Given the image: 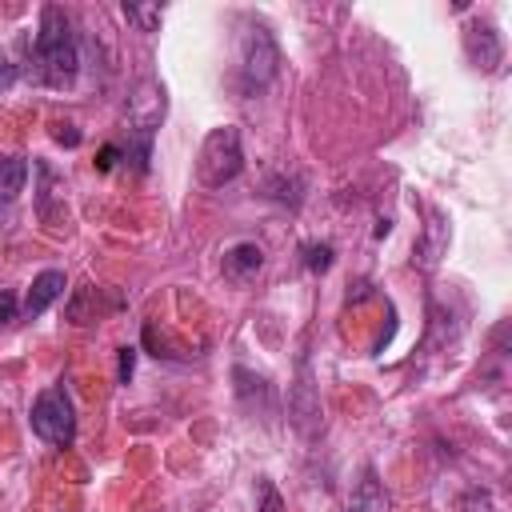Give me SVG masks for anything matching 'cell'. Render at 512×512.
<instances>
[{
	"mask_svg": "<svg viewBox=\"0 0 512 512\" xmlns=\"http://www.w3.org/2000/svg\"><path fill=\"white\" fill-rule=\"evenodd\" d=\"M32 48H36L44 84L48 88H72V80L80 72V48H76V32H72V20L64 8H56V4L40 8V28H36Z\"/></svg>",
	"mask_w": 512,
	"mask_h": 512,
	"instance_id": "6da1fadb",
	"label": "cell"
},
{
	"mask_svg": "<svg viewBox=\"0 0 512 512\" xmlns=\"http://www.w3.org/2000/svg\"><path fill=\"white\" fill-rule=\"evenodd\" d=\"M244 168V148H240V128L236 124H220L204 136L200 152H196V180L204 188H224L240 176Z\"/></svg>",
	"mask_w": 512,
	"mask_h": 512,
	"instance_id": "7a4b0ae2",
	"label": "cell"
},
{
	"mask_svg": "<svg viewBox=\"0 0 512 512\" xmlns=\"http://www.w3.org/2000/svg\"><path fill=\"white\" fill-rule=\"evenodd\" d=\"M28 420H32V432L52 448H68L76 440V408H72V396H68L64 380L44 388L32 400V416Z\"/></svg>",
	"mask_w": 512,
	"mask_h": 512,
	"instance_id": "3957f363",
	"label": "cell"
},
{
	"mask_svg": "<svg viewBox=\"0 0 512 512\" xmlns=\"http://www.w3.org/2000/svg\"><path fill=\"white\" fill-rule=\"evenodd\" d=\"M280 68V48L264 24H248L240 36V80L248 92H260L276 80Z\"/></svg>",
	"mask_w": 512,
	"mask_h": 512,
	"instance_id": "277c9868",
	"label": "cell"
},
{
	"mask_svg": "<svg viewBox=\"0 0 512 512\" xmlns=\"http://www.w3.org/2000/svg\"><path fill=\"white\" fill-rule=\"evenodd\" d=\"M288 412H292V424L300 428V432H316V424H320V396H316V388H312V376H308V364L300 368V380L292 384V396H288Z\"/></svg>",
	"mask_w": 512,
	"mask_h": 512,
	"instance_id": "5b68a950",
	"label": "cell"
},
{
	"mask_svg": "<svg viewBox=\"0 0 512 512\" xmlns=\"http://www.w3.org/2000/svg\"><path fill=\"white\" fill-rule=\"evenodd\" d=\"M64 288H68V280H64V272H60V268L40 272V276L32 280L28 296H24V316H28V320H32V316H44V312L64 296Z\"/></svg>",
	"mask_w": 512,
	"mask_h": 512,
	"instance_id": "8992f818",
	"label": "cell"
},
{
	"mask_svg": "<svg viewBox=\"0 0 512 512\" xmlns=\"http://www.w3.org/2000/svg\"><path fill=\"white\" fill-rule=\"evenodd\" d=\"M260 268H264V248H260V244L240 240V244L224 248V276H228L232 284H248Z\"/></svg>",
	"mask_w": 512,
	"mask_h": 512,
	"instance_id": "52a82bcc",
	"label": "cell"
},
{
	"mask_svg": "<svg viewBox=\"0 0 512 512\" xmlns=\"http://www.w3.org/2000/svg\"><path fill=\"white\" fill-rule=\"evenodd\" d=\"M464 44H468V56H472L476 68L492 72V68L500 64V40H496L492 24H472V28L464 32Z\"/></svg>",
	"mask_w": 512,
	"mask_h": 512,
	"instance_id": "ba28073f",
	"label": "cell"
},
{
	"mask_svg": "<svg viewBox=\"0 0 512 512\" xmlns=\"http://www.w3.org/2000/svg\"><path fill=\"white\" fill-rule=\"evenodd\" d=\"M348 512H388V492H384V484H380L376 468H364L360 484L352 488Z\"/></svg>",
	"mask_w": 512,
	"mask_h": 512,
	"instance_id": "9c48e42d",
	"label": "cell"
},
{
	"mask_svg": "<svg viewBox=\"0 0 512 512\" xmlns=\"http://www.w3.org/2000/svg\"><path fill=\"white\" fill-rule=\"evenodd\" d=\"M444 248H448V224L432 212V220H428V228H424V240H420V248H416V264L420 268H436L440 264V256H444Z\"/></svg>",
	"mask_w": 512,
	"mask_h": 512,
	"instance_id": "30bf717a",
	"label": "cell"
},
{
	"mask_svg": "<svg viewBox=\"0 0 512 512\" xmlns=\"http://www.w3.org/2000/svg\"><path fill=\"white\" fill-rule=\"evenodd\" d=\"M24 180H28V156L20 152L0 156V200H16L24 192Z\"/></svg>",
	"mask_w": 512,
	"mask_h": 512,
	"instance_id": "8fae6325",
	"label": "cell"
},
{
	"mask_svg": "<svg viewBox=\"0 0 512 512\" xmlns=\"http://www.w3.org/2000/svg\"><path fill=\"white\" fill-rule=\"evenodd\" d=\"M124 16H128V20H136V24H140V32H152V28L160 24L164 8H160V4H124Z\"/></svg>",
	"mask_w": 512,
	"mask_h": 512,
	"instance_id": "7c38bea8",
	"label": "cell"
},
{
	"mask_svg": "<svg viewBox=\"0 0 512 512\" xmlns=\"http://www.w3.org/2000/svg\"><path fill=\"white\" fill-rule=\"evenodd\" d=\"M304 268L308 272H328L332 268V244H304Z\"/></svg>",
	"mask_w": 512,
	"mask_h": 512,
	"instance_id": "4fadbf2b",
	"label": "cell"
},
{
	"mask_svg": "<svg viewBox=\"0 0 512 512\" xmlns=\"http://www.w3.org/2000/svg\"><path fill=\"white\" fill-rule=\"evenodd\" d=\"M256 512H288V508H284V500H280V492H276L268 480L260 484V508H256Z\"/></svg>",
	"mask_w": 512,
	"mask_h": 512,
	"instance_id": "5bb4252c",
	"label": "cell"
},
{
	"mask_svg": "<svg viewBox=\"0 0 512 512\" xmlns=\"http://www.w3.org/2000/svg\"><path fill=\"white\" fill-rule=\"evenodd\" d=\"M16 312H20V304H16V292L0 288V324H12V320H16Z\"/></svg>",
	"mask_w": 512,
	"mask_h": 512,
	"instance_id": "9a60e30c",
	"label": "cell"
},
{
	"mask_svg": "<svg viewBox=\"0 0 512 512\" xmlns=\"http://www.w3.org/2000/svg\"><path fill=\"white\" fill-rule=\"evenodd\" d=\"M16 76H20V72H16V64H12V56L0 48V92H8V88L16 84Z\"/></svg>",
	"mask_w": 512,
	"mask_h": 512,
	"instance_id": "2e32d148",
	"label": "cell"
},
{
	"mask_svg": "<svg viewBox=\"0 0 512 512\" xmlns=\"http://www.w3.org/2000/svg\"><path fill=\"white\" fill-rule=\"evenodd\" d=\"M52 136H56L60 144H68V148H76V144H80V132H76V124H56V128H52Z\"/></svg>",
	"mask_w": 512,
	"mask_h": 512,
	"instance_id": "e0dca14e",
	"label": "cell"
},
{
	"mask_svg": "<svg viewBox=\"0 0 512 512\" xmlns=\"http://www.w3.org/2000/svg\"><path fill=\"white\" fill-rule=\"evenodd\" d=\"M132 368H136V348H120V380H124V384H128Z\"/></svg>",
	"mask_w": 512,
	"mask_h": 512,
	"instance_id": "ac0fdd59",
	"label": "cell"
},
{
	"mask_svg": "<svg viewBox=\"0 0 512 512\" xmlns=\"http://www.w3.org/2000/svg\"><path fill=\"white\" fill-rule=\"evenodd\" d=\"M116 156H120V148H116V144H104V148H100V172H108V168L116 164Z\"/></svg>",
	"mask_w": 512,
	"mask_h": 512,
	"instance_id": "d6986e66",
	"label": "cell"
}]
</instances>
